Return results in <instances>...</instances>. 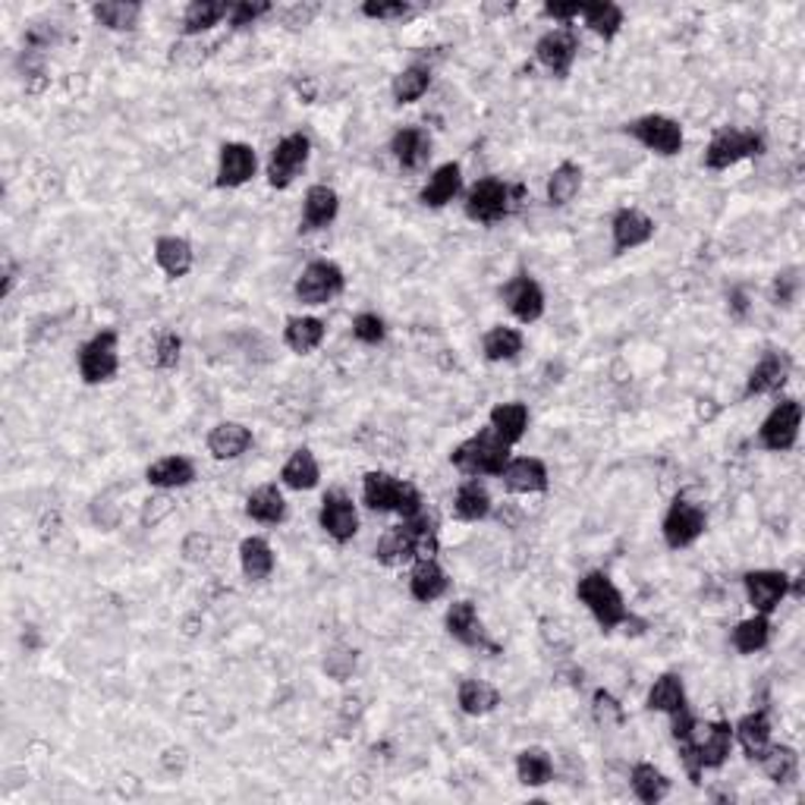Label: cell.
Returning a JSON list of instances; mask_svg holds the SVG:
<instances>
[{"label":"cell","mask_w":805,"mask_h":805,"mask_svg":"<svg viewBox=\"0 0 805 805\" xmlns=\"http://www.w3.org/2000/svg\"><path fill=\"white\" fill-rule=\"evenodd\" d=\"M321 482V463L309 447H299L286 457L281 466V485L289 492H312Z\"/></svg>","instance_id":"36"},{"label":"cell","mask_w":805,"mask_h":805,"mask_svg":"<svg viewBox=\"0 0 805 805\" xmlns=\"http://www.w3.org/2000/svg\"><path fill=\"white\" fill-rule=\"evenodd\" d=\"M500 299L507 306V312L513 315L520 324H535L542 321L547 309L545 289L532 277V274H513L507 284L500 286Z\"/></svg>","instance_id":"13"},{"label":"cell","mask_w":805,"mask_h":805,"mask_svg":"<svg viewBox=\"0 0 805 805\" xmlns=\"http://www.w3.org/2000/svg\"><path fill=\"white\" fill-rule=\"evenodd\" d=\"M274 7L268 3V0H236L230 3V13H227V23L234 28H246V26H256L261 16H268Z\"/></svg>","instance_id":"51"},{"label":"cell","mask_w":805,"mask_h":805,"mask_svg":"<svg viewBox=\"0 0 805 805\" xmlns=\"http://www.w3.org/2000/svg\"><path fill=\"white\" fill-rule=\"evenodd\" d=\"M428 88H431V67L428 63H410L390 82V95L396 105H416L418 98H425Z\"/></svg>","instance_id":"46"},{"label":"cell","mask_w":805,"mask_h":805,"mask_svg":"<svg viewBox=\"0 0 805 805\" xmlns=\"http://www.w3.org/2000/svg\"><path fill=\"white\" fill-rule=\"evenodd\" d=\"M450 592V576L438 564V557H422L410 570V595L418 604H435Z\"/></svg>","instance_id":"28"},{"label":"cell","mask_w":805,"mask_h":805,"mask_svg":"<svg viewBox=\"0 0 805 805\" xmlns=\"http://www.w3.org/2000/svg\"><path fill=\"white\" fill-rule=\"evenodd\" d=\"M274 567H277V554H274V547H271L268 538L249 535V538L239 542V570H242L246 579L264 582V579H271Z\"/></svg>","instance_id":"38"},{"label":"cell","mask_w":805,"mask_h":805,"mask_svg":"<svg viewBox=\"0 0 805 805\" xmlns=\"http://www.w3.org/2000/svg\"><path fill=\"white\" fill-rule=\"evenodd\" d=\"M246 517L259 525H281L286 520V497L281 485L268 482L246 497Z\"/></svg>","instance_id":"39"},{"label":"cell","mask_w":805,"mask_h":805,"mask_svg":"<svg viewBox=\"0 0 805 805\" xmlns=\"http://www.w3.org/2000/svg\"><path fill=\"white\" fill-rule=\"evenodd\" d=\"M209 453L217 460V463H230V460H239L242 453H249V447L256 443V435L249 425L242 422H217L209 431Z\"/></svg>","instance_id":"24"},{"label":"cell","mask_w":805,"mask_h":805,"mask_svg":"<svg viewBox=\"0 0 805 805\" xmlns=\"http://www.w3.org/2000/svg\"><path fill=\"white\" fill-rule=\"evenodd\" d=\"M410 482L390 475V472H365L363 478V504L371 513H396L400 497L406 492Z\"/></svg>","instance_id":"25"},{"label":"cell","mask_w":805,"mask_h":805,"mask_svg":"<svg viewBox=\"0 0 805 805\" xmlns=\"http://www.w3.org/2000/svg\"><path fill=\"white\" fill-rule=\"evenodd\" d=\"M500 482L510 494H545L551 488V472L538 457H510Z\"/></svg>","instance_id":"21"},{"label":"cell","mask_w":805,"mask_h":805,"mask_svg":"<svg viewBox=\"0 0 805 805\" xmlns=\"http://www.w3.org/2000/svg\"><path fill=\"white\" fill-rule=\"evenodd\" d=\"M755 761L761 765V774L778 786H786L800 778V753L786 743H771Z\"/></svg>","instance_id":"41"},{"label":"cell","mask_w":805,"mask_h":805,"mask_svg":"<svg viewBox=\"0 0 805 805\" xmlns=\"http://www.w3.org/2000/svg\"><path fill=\"white\" fill-rule=\"evenodd\" d=\"M92 16L98 26L110 28V32H132L142 20V3L135 0H102L92 7Z\"/></svg>","instance_id":"48"},{"label":"cell","mask_w":805,"mask_h":805,"mask_svg":"<svg viewBox=\"0 0 805 805\" xmlns=\"http://www.w3.org/2000/svg\"><path fill=\"white\" fill-rule=\"evenodd\" d=\"M592 714L601 727H620L624 724V705L614 699L607 689H595L592 696Z\"/></svg>","instance_id":"52"},{"label":"cell","mask_w":805,"mask_h":805,"mask_svg":"<svg viewBox=\"0 0 805 805\" xmlns=\"http://www.w3.org/2000/svg\"><path fill=\"white\" fill-rule=\"evenodd\" d=\"M790 375H793V359H790V353H783V350H768V353L753 365V371H749V378H746L743 396L753 400V396H771V393H780V390L786 388Z\"/></svg>","instance_id":"19"},{"label":"cell","mask_w":805,"mask_h":805,"mask_svg":"<svg viewBox=\"0 0 805 805\" xmlns=\"http://www.w3.org/2000/svg\"><path fill=\"white\" fill-rule=\"evenodd\" d=\"M522 350H525V338L520 328H510V324H494L482 338V353L488 363H513Z\"/></svg>","instance_id":"44"},{"label":"cell","mask_w":805,"mask_h":805,"mask_svg":"<svg viewBox=\"0 0 805 805\" xmlns=\"http://www.w3.org/2000/svg\"><path fill=\"white\" fill-rule=\"evenodd\" d=\"M324 671L334 679H350L356 671V651L346 649V646H334L324 654Z\"/></svg>","instance_id":"55"},{"label":"cell","mask_w":805,"mask_h":805,"mask_svg":"<svg viewBox=\"0 0 805 805\" xmlns=\"http://www.w3.org/2000/svg\"><path fill=\"white\" fill-rule=\"evenodd\" d=\"M510 450L513 447L504 441L492 425H485L472 438H466V441L457 443L450 450V463H453V469H460L466 478H500V472L513 457Z\"/></svg>","instance_id":"2"},{"label":"cell","mask_w":805,"mask_h":805,"mask_svg":"<svg viewBox=\"0 0 805 805\" xmlns=\"http://www.w3.org/2000/svg\"><path fill=\"white\" fill-rule=\"evenodd\" d=\"M443 629L453 642H460L463 649H492V639H488V629L485 620L478 614V607L472 601H453L443 614Z\"/></svg>","instance_id":"17"},{"label":"cell","mask_w":805,"mask_h":805,"mask_svg":"<svg viewBox=\"0 0 805 805\" xmlns=\"http://www.w3.org/2000/svg\"><path fill=\"white\" fill-rule=\"evenodd\" d=\"M743 589H746V601L753 607V614H774L786 597L793 595V576L783 570H749L743 576Z\"/></svg>","instance_id":"12"},{"label":"cell","mask_w":805,"mask_h":805,"mask_svg":"<svg viewBox=\"0 0 805 805\" xmlns=\"http://www.w3.org/2000/svg\"><path fill=\"white\" fill-rule=\"evenodd\" d=\"M771 632H774L771 617L768 614H753V617L739 620L730 629V646L739 654H758V651L771 646Z\"/></svg>","instance_id":"43"},{"label":"cell","mask_w":805,"mask_h":805,"mask_svg":"<svg viewBox=\"0 0 805 805\" xmlns=\"http://www.w3.org/2000/svg\"><path fill=\"white\" fill-rule=\"evenodd\" d=\"M328 338V324L318 315H289L284 321V343L286 350L309 356Z\"/></svg>","instance_id":"32"},{"label":"cell","mask_w":805,"mask_h":805,"mask_svg":"<svg viewBox=\"0 0 805 805\" xmlns=\"http://www.w3.org/2000/svg\"><path fill=\"white\" fill-rule=\"evenodd\" d=\"M576 597H579V604L592 614V620L597 624V629H604V632H614V629H620V626L632 624V611H629V604H626L624 592L617 589V582H614L604 570L585 572V576L576 582Z\"/></svg>","instance_id":"1"},{"label":"cell","mask_w":805,"mask_h":805,"mask_svg":"<svg viewBox=\"0 0 805 805\" xmlns=\"http://www.w3.org/2000/svg\"><path fill=\"white\" fill-rule=\"evenodd\" d=\"M79 378L85 384H107L120 371V334L114 328H105L85 340L76 353Z\"/></svg>","instance_id":"5"},{"label":"cell","mask_w":805,"mask_h":805,"mask_svg":"<svg viewBox=\"0 0 805 805\" xmlns=\"http://www.w3.org/2000/svg\"><path fill=\"white\" fill-rule=\"evenodd\" d=\"M170 513H174V497H170V492H157V494H152L145 504H142L139 520H142L145 529H155V525H161V522L167 520Z\"/></svg>","instance_id":"54"},{"label":"cell","mask_w":805,"mask_h":805,"mask_svg":"<svg viewBox=\"0 0 805 805\" xmlns=\"http://www.w3.org/2000/svg\"><path fill=\"white\" fill-rule=\"evenodd\" d=\"M535 57H538V63L545 67L551 76L567 79L572 63H576V57H579V38H576V32L570 26L547 28L545 35L535 42Z\"/></svg>","instance_id":"16"},{"label":"cell","mask_w":805,"mask_h":805,"mask_svg":"<svg viewBox=\"0 0 805 805\" xmlns=\"http://www.w3.org/2000/svg\"><path fill=\"white\" fill-rule=\"evenodd\" d=\"M457 705H460V711L469 714V718H485V714L497 711V705H500V689H497L494 683H488V679L466 676V679H460V686H457Z\"/></svg>","instance_id":"37"},{"label":"cell","mask_w":805,"mask_h":805,"mask_svg":"<svg viewBox=\"0 0 805 805\" xmlns=\"http://www.w3.org/2000/svg\"><path fill=\"white\" fill-rule=\"evenodd\" d=\"M350 328H353V338L365 343V346H378V343H384V338H388V321L378 312H359L353 318Z\"/></svg>","instance_id":"50"},{"label":"cell","mask_w":805,"mask_h":805,"mask_svg":"<svg viewBox=\"0 0 805 805\" xmlns=\"http://www.w3.org/2000/svg\"><path fill=\"white\" fill-rule=\"evenodd\" d=\"M196 463L182 453H170V457H161L152 466L145 469V482L157 488V492H180L189 488L196 482Z\"/></svg>","instance_id":"29"},{"label":"cell","mask_w":805,"mask_h":805,"mask_svg":"<svg viewBox=\"0 0 805 805\" xmlns=\"http://www.w3.org/2000/svg\"><path fill=\"white\" fill-rule=\"evenodd\" d=\"M654 217H649L642 209H632V205H624V209L614 211L611 217V249L614 256H626V252H636L642 246H649L654 239Z\"/></svg>","instance_id":"14"},{"label":"cell","mask_w":805,"mask_h":805,"mask_svg":"<svg viewBox=\"0 0 805 805\" xmlns=\"http://www.w3.org/2000/svg\"><path fill=\"white\" fill-rule=\"evenodd\" d=\"M793 274L796 271H786V274H778V281H774V303L778 306H790L796 289H800V277H793Z\"/></svg>","instance_id":"58"},{"label":"cell","mask_w":805,"mask_h":805,"mask_svg":"<svg viewBox=\"0 0 805 805\" xmlns=\"http://www.w3.org/2000/svg\"><path fill=\"white\" fill-rule=\"evenodd\" d=\"M733 739L743 753L749 758H758L771 743H774V724H771V714L765 708H755L746 711L736 724H733Z\"/></svg>","instance_id":"26"},{"label":"cell","mask_w":805,"mask_h":805,"mask_svg":"<svg viewBox=\"0 0 805 805\" xmlns=\"http://www.w3.org/2000/svg\"><path fill=\"white\" fill-rule=\"evenodd\" d=\"M318 525L321 532L338 542V545H350L359 529H363V520H359V507L350 494L343 488H331V492L321 497V507H318Z\"/></svg>","instance_id":"11"},{"label":"cell","mask_w":805,"mask_h":805,"mask_svg":"<svg viewBox=\"0 0 805 805\" xmlns=\"http://www.w3.org/2000/svg\"><path fill=\"white\" fill-rule=\"evenodd\" d=\"M155 264L170 277V281H182L192 264H196V249L186 236L164 234L155 239Z\"/></svg>","instance_id":"30"},{"label":"cell","mask_w":805,"mask_h":805,"mask_svg":"<svg viewBox=\"0 0 805 805\" xmlns=\"http://www.w3.org/2000/svg\"><path fill=\"white\" fill-rule=\"evenodd\" d=\"M375 560L384 564V567H406V564H416L418 560V535L406 525H390L381 532L378 545H375Z\"/></svg>","instance_id":"23"},{"label":"cell","mask_w":805,"mask_h":805,"mask_svg":"<svg viewBox=\"0 0 805 805\" xmlns=\"http://www.w3.org/2000/svg\"><path fill=\"white\" fill-rule=\"evenodd\" d=\"M340 196L334 186L315 182L303 196V230H324L338 221Z\"/></svg>","instance_id":"27"},{"label":"cell","mask_w":805,"mask_h":805,"mask_svg":"<svg viewBox=\"0 0 805 805\" xmlns=\"http://www.w3.org/2000/svg\"><path fill=\"white\" fill-rule=\"evenodd\" d=\"M259 174V152L249 142H224L217 152V189H239Z\"/></svg>","instance_id":"18"},{"label":"cell","mask_w":805,"mask_h":805,"mask_svg":"<svg viewBox=\"0 0 805 805\" xmlns=\"http://www.w3.org/2000/svg\"><path fill=\"white\" fill-rule=\"evenodd\" d=\"M582 167L576 161H560L551 174H547L545 182V196L551 209H567L570 202H576V196L582 192Z\"/></svg>","instance_id":"35"},{"label":"cell","mask_w":805,"mask_h":805,"mask_svg":"<svg viewBox=\"0 0 805 805\" xmlns=\"http://www.w3.org/2000/svg\"><path fill=\"white\" fill-rule=\"evenodd\" d=\"M520 192V186H510V182L500 180V177H482V180H475L466 189L463 211H466V217L472 224L492 227V224H500L510 214Z\"/></svg>","instance_id":"3"},{"label":"cell","mask_w":805,"mask_h":805,"mask_svg":"<svg viewBox=\"0 0 805 805\" xmlns=\"http://www.w3.org/2000/svg\"><path fill=\"white\" fill-rule=\"evenodd\" d=\"M629 790L642 805H658L671 796V778L651 761H636L629 768Z\"/></svg>","instance_id":"34"},{"label":"cell","mask_w":805,"mask_h":805,"mask_svg":"<svg viewBox=\"0 0 805 805\" xmlns=\"http://www.w3.org/2000/svg\"><path fill=\"white\" fill-rule=\"evenodd\" d=\"M803 403L796 396H783L771 406V413L761 418L758 425V443L761 450L768 453H790L796 441H800V431H803Z\"/></svg>","instance_id":"6"},{"label":"cell","mask_w":805,"mask_h":805,"mask_svg":"<svg viewBox=\"0 0 805 805\" xmlns=\"http://www.w3.org/2000/svg\"><path fill=\"white\" fill-rule=\"evenodd\" d=\"M230 13V3L224 0H192L182 10V38H199L214 26H221Z\"/></svg>","instance_id":"42"},{"label":"cell","mask_w":805,"mask_h":805,"mask_svg":"<svg viewBox=\"0 0 805 805\" xmlns=\"http://www.w3.org/2000/svg\"><path fill=\"white\" fill-rule=\"evenodd\" d=\"M585 26L595 32L597 38L604 42H614L620 35V28L626 23V13L620 3H611V0H597V3H582V16Z\"/></svg>","instance_id":"45"},{"label":"cell","mask_w":805,"mask_h":805,"mask_svg":"<svg viewBox=\"0 0 805 805\" xmlns=\"http://www.w3.org/2000/svg\"><path fill=\"white\" fill-rule=\"evenodd\" d=\"M765 152V135L755 130H736V127H724L711 135V142L705 145V155H701V164L705 170H730L749 157H758Z\"/></svg>","instance_id":"4"},{"label":"cell","mask_w":805,"mask_h":805,"mask_svg":"<svg viewBox=\"0 0 805 805\" xmlns=\"http://www.w3.org/2000/svg\"><path fill=\"white\" fill-rule=\"evenodd\" d=\"M431 135L422 127H400L390 135V155L403 170H422L431 161Z\"/></svg>","instance_id":"22"},{"label":"cell","mask_w":805,"mask_h":805,"mask_svg":"<svg viewBox=\"0 0 805 805\" xmlns=\"http://www.w3.org/2000/svg\"><path fill=\"white\" fill-rule=\"evenodd\" d=\"M646 705L654 714H664V718H674L679 711L689 708V692H686V683L679 674H661L651 683Z\"/></svg>","instance_id":"33"},{"label":"cell","mask_w":805,"mask_h":805,"mask_svg":"<svg viewBox=\"0 0 805 805\" xmlns=\"http://www.w3.org/2000/svg\"><path fill=\"white\" fill-rule=\"evenodd\" d=\"M529 406L520 403V400H510V403H497L492 413H488V425H492L494 431L504 438V441L510 443V447H517V443L529 435Z\"/></svg>","instance_id":"40"},{"label":"cell","mask_w":805,"mask_h":805,"mask_svg":"<svg viewBox=\"0 0 805 805\" xmlns=\"http://www.w3.org/2000/svg\"><path fill=\"white\" fill-rule=\"evenodd\" d=\"M460 192H463V167L457 161H447L441 167H435L425 186L418 189V205L431 211L447 209L453 199H460Z\"/></svg>","instance_id":"20"},{"label":"cell","mask_w":805,"mask_h":805,"mask_svg":"<svg viewBox=\"0 0 805 805\" xmlns=\"http://www.w3.org/2000/svg\"><path fill=\"white\" fill-rule=\"evenodd\" d=\"M343 289H346V274H343V268H340L338 261L312 259L306 268H303V274L296 277L293 296H296L303 306L318 309V306L334 303Z\"/></svg>","instance_id":"7"},{"label":"cell","mask_w":805,"mask_h":805,"mask_svg":"<svg viewBox=\"0 0 805 805\" xmlns=\"http://www.w3.org/2000/svg\"><path fill=\"white\" fill-rule=\"evenodd\" d=\"M517 780L529 790H542L554 780V758L542 746H529L517 755Z\"/></svg>","instance_id":"47"},{"label":"cell","mask_w":805,"mask_h":805,"mask_svg":"<svg viewBox=\"0 0 805 805\" xmlns=\"http://www.w3.org/2000/svg\"><path fill=\"white\" fill-rule=\"evenodd\" d=\"M494 513V500L482 478H463L453 492V517L460 522H482Z\"/></svg>","instance_id":"31"},{"label":"cell","mask_w":805,"mask_h":805,"mask_svg":"<svg viewBox=\"0 0 805 805\" xmlns=\"http://www.w3.org/2000/svg\"><path fill=\"white\" fill-rule=\"evenodd\" d=\"M545 16H551L560 26H570L572 20L582 16V3H545Z\"/></svg>","instance_id":"59"},{"label":"cell","mask_w":805,"mask_h":805,"mask_svg":"<svg viewBox=\"0 0 805 805\" xmlns=\"http://www.w3.org/2000/svg\"><path fill=\"white\" fill-rule=\"evenodd\" d=\"M180 356H182V338L177 331H161L155 340V365L157 368H164V371H170V368H177L180 365Z\"/></svg>","instance_id":"53"},{"label":"cell","mask_w":805,"mask_h":805,"mask_svg":"<svg viewBox=\"0 0 805 805\" xmlns=\"http://www.w3.org/2000/svg\"><path fill=\"white\" fill-rule=\"evenodd\" d=\"M309 157H312V139L306 132H286L268 155L264 177L274 189H289L296 182V177L306 170Z\"/></svg>","instance_id":"8"},{"label":"cell","mask_w":805,"mask_h":805,"mask_svg":"<svg viewBox=\"0 0 805 805\" xmlns=\"http://www.w3.org/2000/svg\"><path fill=\"white\" fill-rule=\"evenodd\" d=\"M708 529V513L689 497H674L664 520H661V538L671 551H683L692 547L705 535Z\"/></svg>","instance_id":"10"},{"label":"cell","mask_w":805,"mask_h":805,"mask_svg":"<svg viewBox=\"0 0 805 805\" xmlns=\"http://www.w3.org/2000/svg\"><path fill=\"white\" fill-rule=\"evenodd\" d=\"M318 13H321V7H318V3H293V7H286L284 13H281V20H284V26L303 28V26H309Z\"/></svg>","instance_id":"56"},{"label":"cell","mask_w":805,"mask_h":805,"mask_svg":"<svg viewBox=\"0 0 805 805\" xmlns=\"http://www.w3.org/2000/svg\"><path fill=\"white\" fill-rule=\"evenodd\" d=\"M510 10H513V7H485V13H500V16L510 13Z\"/></svg>","instance_id":"60"},{"label":"cell","mask_w":805,"mask_h":805,"mask_svg":"<svg viewBox=\"0 0 805 805\" xmlns=\"http://www.w3.org/2000/svg\"><path fill=\"white\" fill-rule=\"evenodd\" d=\"M211 554V535L205 532H189L186 538H182V557L189 560V564H199V560H205Z\"/></svg>","instance_id":"57"},{"label":"cell","mask_w":805,"mask_h":805,"mask_svg":"<svg viewBox=\"0 0 805 805\" xmlns=\"http://www.w3.org/2000/svg\"><path fill=\"white\" fill-rule=\"evenodd\" d=\"M359 10H363L365 20L396 23V20H406L413 13V3L410 0H365Z\"/></svg>","instance_id":"49"},{"label":"cell","mask_w":805,"mask_h":805,"mask_svg":"<svg viewBox=\"0 0 805 805\" xmlns=\"http://www.w3.org/2000/svg\"><path fill=\"white\" fill-rule=\"evenodd\" d=\"M733 724L730 721H708L705 727H696V739H692V755L699 761L701 771H721L733 755Z\"/></svg>","instance_id":"15"},{"label":"cell","mask_w":805,"mask_h":805,"mask_svg":"<svg viewBox=\"0 0 805 805\" xmlns=\"http://www.w3.org/2000/svg\"><path fill=\"white\" fill-rule=\"evenodd\" d=\"M629 139H636L642 149H649L661 157H676L686 145V135L679 120L667 117V114H646V117H636L624 127Z\"/></svg>","instance_id":"9"}]
</instances>
